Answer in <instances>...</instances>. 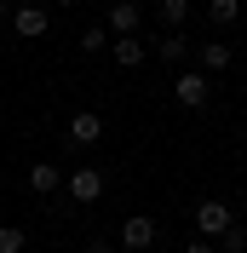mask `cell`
Here are the masks:
<instances>
[{
  "instance_id": "cell-16",
  "label": "cell",
  "mask_w": 247,
  "mask_h": 253,
  "mask_svg": "<svg viewBox=\"0 0 247 253\" xmlns=\"http://www.w3.org/2000/svg\"><path fill=\"white\" fill-rule=\"evenodd\" d=\"M23 248H29V236L17 224H0V253H23Z\"/></svg>"
},
{
  "instance_id": "cell-2",
  "label": "cell",
  "mask_w": 247,
  "mask_h": 253,
  "mask_svg": "<svg viewBox=\"0 0 247 253\" xmlns=\"http://www.w3.org/2000/svg\"><path fill=\"white\" fill-rule=\"evenodd\" d=\"M236 224V213H230V202H196V236H207V242H218L224 230Z\"/></svg>"
},
{
  "instance_id": "cell-18",
  "label": "cell",
  "mask_w": 247,
  "mask_h": 253,
  "mask_svg": "<svg viewBox=\"0 0 247 253\" xmlns=\"http://www.w3.org/2000/svg\"><path fill=\"white\" fill-rule=\"evenodd\" d=\"M58 6H86V0H58Z\"/></svg>"
},
{
  "instance_id": "cell-1",
  "label": "cell",
  "mask_w": 247,
  "mask_h": 253,
  "mask_svg": "<svg viewBox=\"0 0 247 253\" xmlns=\"http://www.w3.org/2000/svg\"><path fill=\"white\" fill-rule=\"evenodd\" d=\"M63 190H69V202H104V190H109V178H104V167H75V173L63 178Z\"/></svg>"
},
{
  "instance_id": "cell-15",
  "label": "cell",
  "mask_w": 247,
  "mask_h": 253,
  "mask_svg": "<svg viewBox=\"0 0 247 253\" xmlns=\"http://www.w3.org/2000/svg\"><path fill=\"white\" fill-rule=\"evenodd\" d=\"M213 248H218V253H247V230H242V224H230V230H224Z\"/></svg>"
},
{
  "instance_id": "cell-3",
  "label": "cell",
  "mask_w": 247,
  "mask_h": 253,
  "mask_svg": "<svg viewBox=\"0 0 247 253\" xmlns=\"http://www.w3.org/2000/svg\"><path fill=\"white\" fill-rule=\"evenodd\" d=\"M172 98H178L184 110H207V98H213V81L201 75V69H184V75L172 81Z\"/></svg>"
},
{
  "instance_id": "cell-13",
  "label": "cell",
  "mask_w": 247,
  "mask_h": 253,
  "mask_svg": "<svg viewBox=\"0 0 247 253\" xmlns=\"http://www.w3.org/2000/svg\"><path fill=\"white\" fill-rule=\"evenodd\" d=\"M184 52H190V41H184V35H161V46H155V58H161V63H178Z\"/></svg>"
},
{
  "instance_id": "cell-7",
  "label": "cell",
  "mask_w": 247,
  "mask_h": 253,
  "mask_svg": "<svg viewBox=\"0 0 247 253\" xmlns=\"http://www.w3.org/2000/svg\"><path fill=\"white\" fill-rule=\"evenodd\" d=\"M121 248H132V253L155 248V219H144V213H132V219L121 224Z\"/></svg>"
},
{
  "instance_id": "cell-6",
  "label": "cell",
  "mask_w": 247,
  "mask_h": 253,
  "mask_svg": "<svg viewBox=\"0 0 247 253\" xmlns=\"http://www.w3.org/2000/svg\"><path fill=\"white\" fill-rule=\"evenodd\" d=\"M12 29L23 35V41H41V35L52 29V17H46V6H17V12H12Z\"/></svg>"
},
{
  "instance_id": "cell-10",
  "label": "cell",
  "mask_w": 247,
  "mask_h": 253,
  "mask_svg": "<svg viewBox=\"0 0 247 253\" xmlns=\"http://www.w3.org/2000/svg\"><path fill=\"white\" fill-rule=\"evenodd\" d=\"M196 63H201V75H218V69H230V46H224V41H207V46L196 52Z\"/></svg>"
},
{
  "instance_id": "cell-5",
  "label": "cell",
  "mask_w": 247,
  "mask_h": 253,
  "mask_svg": "<svg viewBox=\"0 0 247 253\" xmlns=\"http://www.w3.org/2000/svg\"><path fill=\"white\" fill-rule=\"evenodd\" d=\"M138 23H144V12H138V0H115L109 6V17H104V29L121 41V35H138Z\"/></svg>"
},
{
  "instance_id": "cell-4",
  "label": "cell",
  "mask_w": 247,
  "mask_h": 253,
  "mask_svg": "<svg viewBox=\"0 0 247 253\" xmlns=\"http://www.w3.org/2000/svg\"><path fill=\"white\" fill-rule=\"evenodd\" d=\"M63 132H69V144H75V150H86V144L104 138V115H98V110H75Z\"/></svg>"
},
{
  "instance_id": "cell-9",
  "label": "cell",
  "mask_w": 247,
  "mask_h": 253,
  "mask_svg": "<svg viewBox=\"0 0 247 253\" xmlns=\"http://www.w3.org/2000/svg\"><path fill=\"white\" fill-rule=\"evenodd\" d=\"M109 58L121 63V69H138V63L150 58V46H144L138 35H121V41H115V46H109Z\"/></svg>"
},
{
  "instance_id": "cell-11",
  "label": "cell",
  "mask_w": 247,
  "mask_h": 253,
  "mask_svg": "<svg viewBox=\"0 0 247 253\" xmlns=\"http://www.w3.org/2000/svg\"><path fill=\"white\" fill-rule=\"evenodd\" d=\"M207 23H218V29L242 23V0H207Z\"/></svg>"
},
{
  "instance_id": "cell-19",
  "label": "cell",
  "mask_w": 247,
  "mask_h": 253,
  "mask_svg": "<svg viewBox=\"0 0 247 253\" xmlns=\"http://www.w3.org/2000/svg\"><path fill=\"white\" fill-rule=\"evenodd\" d=\"M63 253H75V248H63Z\"/></svg>"
},
{
  "instance_id": "cell-17",
  "label": "cell",
  "mask_w": 247,
  "mask_h": 253,
  "mask_svg": "<svg viewBox=\"0 0 247 253\" xmlns=\"http://www.w3.org/2000/svg\"><path fill=\"white\" fill-rule=\"evenodd\" d=\"M184 253H218V248H213V242H207V236H196V242H190Z\"/></svg>"
},
{
  "instance_id": "cell-8",
  "label": "cell",
  "mask_w": 247,
  "mask_h": 253,
  "mask_svg": "<svg viewBox=\"0 0 247 253\" xmlns=\"http://www.w3.org/2000/svg\"><path fill=\"white\" fill-rule=\"evenodd\" d=\"M29 190H35V196H58V190H63V167H58V161H35V167H29Z\"/></svg>"
},
{
  "instance_id": "cell-14",
  "label": "cell",
  "mask_w": 247,
  "mask_h": 253,
  "mask_svg": "<svg viewBox=\"0 0 247 253\" xmlns=\"http://www.w3.org/2000/svg\"><path fill=\"white\" fill-rule=\"evenodd\" d=\"M109 46V29L104 23H86V29H81V52H104Z\"/></svg>"
},
{
  "instance_id": "cell-12",
  "label": "cell",
  "mask_w": 247,
  "mask_h": 253,
  "mask_svg": "<svg viewBox=\"0 0 247 253\" xmlns=\"http://www.w3.org/2000/svg\"><path fill=\"white\" fill-rule=\"evenodd\" d=\"M155 12H161V23H167V35H178V29L190 23V0H161Z\"/></svg>"
}]
</instances>
